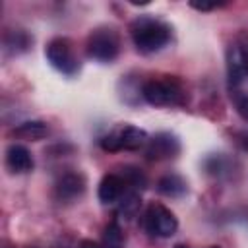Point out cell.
I'll return each instance as SVG.
<instances>
[{"mask_svg":"<svg viewBox=\"0 0 248 248\" xmlns=\"http://www.w3.org/2000/svg\"><path fill=\"white\" fill-rule=\"evenodd\" d=\"M141 97L153 107H169V105H184L186 93L180 81L172 76L165 79H149L141 87Z\"/></svg>","mask_w":248,"mask_h":248,"instance_id":"obj_2","label":"cell"},{"mask_svg":"<svg viewBox=\"0 0 248 248\" xmlns=\"http://www.w3.org/2000/svg\"><path fill=\"white\" fill-rule=\"evenodd\" d=\"M116 138H118V145L120 149H128V151H134V149H140L143 145H147L149 138H147V132L138 128V126H132V124H126L118 130H114Z\"/></svg>","mask_w":248,"mask_h":248,"instance_id":"obj_11","label":"cell"},{"mask_svg":"<svg viewBox=\"0 0 248 248\" xmlns=\"http://www.w3.org/2000/svg\"><path fill=\"white\" fill-rule=\"evenodd\" d=\"M12 136L25 141H39L48 136V124L43 120H27L12 130Z\"/></svg>","mask_w":248,"mask_h":248,"instance_id":"obj_12","label":"cell"},{"mask_svg":"<svg viewBox=\"0 0 248 248\" xmlns=\"http://www.w3.org/2000/svg\"><path fill=\"white\" fill-rule=\"evenodd\" d=\"M126 182V186H130L132 190H141L145 186V176L140 169L136 167H124V172L120 174Z\"/></svg>","mask_w":248,"mask_h":248,"instance_id":"obj_16","label":"cell"},{"mask_svg":"<svg viewBox=\"0 0 248 248\" xmlns=\"http://www.w3.org/2000/svg\"><path fill=\"white\" fill-rule=\"evenodd\" d=\"M130 35L140 52L151 54L161 50L170 41V27L151 16H140L132 21Z\"/></svg>","mask_w":248,"mask_h":248,"instance_id":"obj_1","label":"cell"},{"mask_svg":"<svg viewBox=\"0 0 248 248\" xmlns=\"http://www.w3.org/2000/svg\"><path fill=\"white\" fill-rule=\"evenodd\" d=\"M157 192L167 198H180L186 194V180L178 174H165L157 182Z\"/></svg>","mask_w":248,"mask_h":248,"instance_id":"obj_13","label":"cell"},{"mask_svg":"<svg viewBox=\"0 0 248 248\" xmlns=\"http://www.w3.org/2000/svg\"><path fill=\"white\" fill-rule=\"evenodd\" d=\"M190 6L194 8V10H200V12H209V10H215L217 6H221V4H207V2H190Z\"/></svg>","mask_w":248,"mask_h":248,"instance_id":"obj_18","label":"cell"},{"mask_svg":"<svg viewBox=\"0 0 248 248\" xmlns=\"http://www.w3.org/2000/svg\"><path fill=\"white\" fill-rule=\"evenodd\" d=\"M126 190H128V186H126L124 178H122L120 174L110 172V174H105V176L101 178L97 196H99L101 203H107V205H108V203H116V202L124 196Z\"/></svg>","mask_w":248,"mask_h":248,"instance_id":"obj_9","label":"cell"},{"mask_svg":"<svg viewBox=\"0 0 248 248\" xmlns=\"http://www.w3.org/2000/svg\"><path fill=\"white\" fill-rule=\"evenodd\" d=\"M45 56L50 62V66L64 76H74L79 70V60L74 52L70 39L66 37H54L52 41H48L45 48Z\"/></svg>","mask_w":248,"mask_h":248,"instance_id":"obj_4","label":"cell"},{"mask_svg":"<svg viewBox=\"0 0 248 248\" xmlns=\"http://www.w3.org/2000/svg\"><path fill=\"white\" fill-rule=\"evenodd\" d=\"M174 248H188V246H184V244H176Z\"/></svg>","mask_w":248,"mask_h":248,"instance_id":"obj_20","label":"cell"},{"mask_svg":"<svg viewBox=\"0 0 248 248\" xmlns=\"http://www.w3.org/2000/svg\"><path fill=\"white\" fill-rule=\"evenodd\" d=\"M6 165L12 172L23 174V172H29L33 169V157H31V153L25 145L12 143L6 149Z\"/></svg>","mask_w":248,"mask_h":248,"instance_id":"obj_10","label":"cell"},{"mask_svg":"<svg viewBox=\"0 0 248 248\" xmlns=\"http://www.w3.org/2000/svg\"><path fill=\"white\" fill-rule=\"evenodd\" d=\"M85 192V178L79 172H66L54 184V194L60 202H74Z\"/></svg>","mask_w":248,"mask_h":248,"instance_id":"obj_8","label":"cell"},{"mask_svg":"<svg viewBox=\"0 0 248 248\" xmlns=\"http://www.w3.org/2000/svg\"><path fill=\"white\" fill-rule=\"evenodd\" d=\"M236 110H238V114L248 122V97H242V99L236 103Z\"/></svg>","mask_w":248,"mask_h":248,"instance_id":"obj_17","label":"cell"},{"mask_svg":"<svg viewBox=\"0 0 248 248\" xmlns=\"http://www.w3.org/2000/svg\"><path fill=\"white\" fill-rule=\"evenodd\" d=\"M140 203H141V200H140V192L130 188V190H126L124 196L118 200V213H120L124 219H132V217L138 213Z\"/></svg>","mask_w":248,"mask_h":248,"instance_id":"obj_14","label":"cell"},{"mask_svg":"<svg viewBox=\"0 0 248 248\" xmlns=\"http://www.w3.org/2000/svg\"><path fill=\"white\" fill-rule=\"evenodd\" d=\"M103 244L107 248H124V234L116 223L107 225L105 234H103Z\"/></svg>","mask_w":248,"mask_h":248,"instance_id":"obj_15","label":"cell"},{"mask_svg":"<svg viewBox=\"0 0 248 248\" xmlns=\"http://www.w3.org/2000/svg\"><path fill=\"white\" fill-rule=\"evenodd\" d=\"M143 227L145 231L151 234V236H159V238H169L176 232L178 229V219L174 217V213L159 203V202H153L147 205L145 209V215H143Z\"/></svg>","mask_w":248,"mask_h":248,"instance_id":"obj_5","label":"cell"},{"mask_svg":"<svg viewBox=\"0 0 248 248\" xmlns=\"http://www.w3.org/2000/svg\"><path fill=\"white\" fill-rule=\"evenodd\" d=\"M87 56L97 62H112L118 56L120 50V39L118 33L112 27H99L89 33L87 37Z\"/></svg>","mask_w":248,"mask_h":248,"instance_id":"obj_3","label":"cell"},{"mask_svg":"<svg viewBox=\"0 0 248 248\" xmlns=\"http://www.w3.org/2000/svg\"><path fill=\"white\" fill-rule=\"evenodd\" d=\"M211 248H219V246H211Z\"/></svg>","mask_w":248,"mask_h":248,"instance_id":"obj_21","label":"cell"},{"mask_svg":"<svg viewBox=\"0 0 248 248\" xmlns=\"http://www.w3.org/2000/svg\"><path fill=\"white\" fill-rule=\"evenodd\" d=\"M227 76L231 85H240L248 79V54L238 45H232L227 50Z\"/></svg>","mask_w":248,"mask_h":248,"instance_id":"obj_7","label":"cell"},{"mask_svg":"<svg viewBox=\"0 0 248 248\" xmlns=\"http://www.w3.org/2000/svg\"><path fill=\"white\" fill-rule=\"evenodd\" d=\"M180 153V141L176 136L169 134V132H159L155 134L147 145H145V157L149 161H165V159H172Z\"/></svg>","mask_w":248,"mask_h":248,"instance_id":"obj_6","label":"cell"},{"mask_svg":"<svg viewBox=\"0 0 248 248\" xmlns=\"http://www.w3.org/2000/svg\"><path fill=\"white\" fill-rule=\"evenodd\" d=\"M78 248H107L103 242H95V240H89V238H85V240H81L79 242V246Z\"/></svg>","mask_w":248,"mask_h":248,"instance_id":"obj_19","label":"cell"}]
</instances>
